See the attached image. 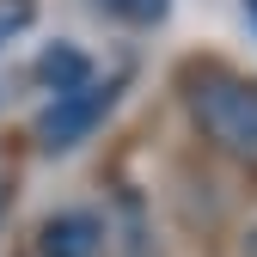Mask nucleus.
<instances>
[{
  "instance_id": "nucleus-1",
  "label": "nucleus",
  "mask_w": 257,
  "mask_h": 257,
  "mask_svg": "<svg viewBox=\"0 0 257 257\" xmlns=\"http://www.w3.org/2000/svg\"><path fill=\"white\" fill-rule=\"evenodd\" d=\"M178 98L196 122V135L257 172V80L227 68V61H184L178 68Z\"/></svg>"
},
{
  "instance_id": "nucleus-2",
  "label": "nucleus",
  "mask_w": 257,
  "mask_h": 257,
  "mask_svg": "<svg viewBox=\"0 0 257 257\" xmlns=\"http://www.w3.org/2000/svg\"><path fill=\"white\" fill-rule=\"evenodd\" d=\"M122 86H128V74H92L86 86H74V92H61V98L37 116V141H43V153H68V147H80L92 128H98L110 110H116V98H122Z\"/></svg>"
},
{
  "instance_id": "nucleus-3",
  "label": "nucleus",
  "mask_w": 257,
  "mask_h": 257,
  "mask_svg": "<svg viewBox=\"0 0 257 257\" xmlns=\"http://www.w3.org/2000/svg\"><path fill=\"white\" fill-rule=\"evenodd\" d=\"M104 251V220L92 208H61L37 227V257H98Z\"/></svg>"
},
{
  "instance_id": "nucleus-4",
  "label": "nucleus",
  "mask_w": 257,
  "mask_h": 257,
  "mask_svg": "<svg viewBox=\"0 0 257 257\" xmlns=\"http://www.w3.org/2000/svg\"><path fill=\"white\" fill-rule=\"evenodd\" d=\"M37 80L61 98V92H74V86L92 80V61H86L74 43H55V49H43V61H37Z\"/></svg>"
},
{
  "instance_id": "nucleus-5",
  "label": "nucleus",
  "mask_w": 257,
  "mask_h": 257,
  "mask_svg": "<svg viewBox=\"0 0 257 257\" xmlns=\"http://www.w3.org/2000/svg\"><path fill=\"white\" fill-rule=\"evenodd\" d=\"M92 7L122 19V25H135V31H153V25L172 19V0H92Z\"/></svg>"
},
{
  "instance_id": "nucleus-6",
  "label": "nucleus",
  "mask_w": 257,
  "mask_h": 257,
  "mask_svg": "<svg viewBox=\"0 0 257 257\" xmlns=\"http://www.w3.org/2000/svg\"><path fill=\"white\" fill-rule=\"evenodd\" d=\"M31 19H37V0H0V49H7Z\"/></svg>"
},
{
  "instance_id": "nucleus-7",
  "label": "nucleus",
  "mask_w": 257,
  "mask_h": 257,
  "mask_svg": "<svg viewBox=\"0 0 257 257\" xmlns=\"http://www.w3.org/2000/svg\"><path fill=\"white\" fill-rule=\"evenodd\" d=\"M239 13H245V25L257 31V0H239Z\"/></svg>"
},
{
  "instance_id": "nucleus-8",
  "label": "nucleus",
  "mask_w": 257,
  "mask_h": 257,
  "mask_svg": "<svg viewBox=\"0 0 257 257\" xmlns=\"http://www.w3.org/2000/svg\"><path fill=\"white\" fill-rule=\"evenodd\" d=\"M245 257H257V227H251V239H245Z\"/></svg>"
},
{
  "instance_id": "nucleus-9",
  "label": "nucleus",
  "mask_w": 257,
  "mask_h": 257,
  "mask_svg": "<svg viewBox=\"0 0 257 257\" xmlns=\"http://www.w3.org/2000/svg\"><path fill=\"white\" fill-rule=\"evenodd\" d=\"M0 214H7V178H0Z\"/></svg>"
}]
</instances>
